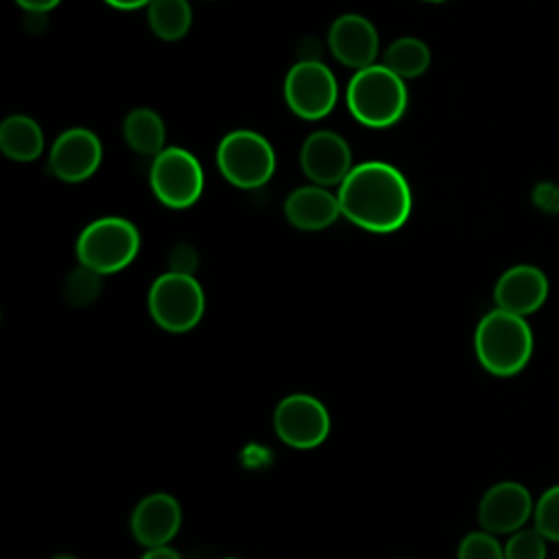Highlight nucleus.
I'll return each instance as SVG.
<instances>
[{
  "instance_id": "412c9836",
  "label": "nucleus",
  "mask_w": 559,
  "mask_h": 559,
  "mask_svg": "<svg viewBox=\"0 0 559 559\" xmlns=\"http://www.w3.org/2000/svg\"><path fill=\"white\" fill-rule=\"evenodd\" d=\"M535 528L548 539L559 542V485L546 489L533 511Z\"/></svg>"
},
{
  "instance_id": "aec40b11",
  "label": "nucleus",
  "mask_w": 559,
  "mask_h": 559,
  "mask_svg": "<svg viewBox=\"0 0 559 559\" xmlns=\"http://www.w3.org/2000/svg\"><path fill=\"white\" fill-rule=\"evenodd\" d=\"M382 66L400 79H415L424 74L426 68L430 66V50L421 39L402 37L384 50Z\"/></svg>"
},
{
  "instance_id": "9d476101",
  "label": "nucleus",
  "mask_w": 559,
  "mask_h": 559,
  "mask_svg": "<svg viewBox=\"0 0 559 559\" xmlns=\"http://www.w3.org/2000/svg\"><path fill=\"white\" fill-rule=\"evenodd\" d=\"M535 511L528 489L520 483L504 480L485 491L478 502V522L483 531L500 535L520 531Z\"/></svg>"
},
{
  "instance_id": "cd10ccee",
  "label": "nucleus",
  "mask_w": 559,
  "mask_h": 559,
  "mask_svg": "<svg viewBox=\"0 0 559 559\" xmlns=\"http://www.w3.org/2000/svg\"><path fill=\"white\" fill-rule=\"evenodd\" d=\"M109 7L114 9H122V11H133L140 7H148L153 0H105Z\"/></svg>"
},
{
  "instance_id": "f8f14e48",
  "label": "nucleus",
  "mask_w": 559,
  "mask_h": 559,
  "mask_svg": "<svg viewBox=\"0 0 559 559\" xmlns=\"http://www.w3.org/2000/svg\"><path fill=\"white\" fill-rule=\"evenodd\" d=\"M103 148L98 138L90 129L63 131L50 148V170L66 183H79L87 179L100 164Z\"/></svg>"
},
{
  "instance_id": "7c9ffc66",
  "label": "nucleus",
  "mask_w": 559,
  "mask_h": 559,
  "mask_svg": "<svg viewBox=\"0 0 559 559\" xmlns=\"http://www.w3.org/2000/svg\"><path fill=\"white\" fill-rule=\"evenodd\" d=\"M223 559H238V557H223Z\"/></svg>"
},
{
  "instance_id": "ddd939ff",
  "label": "nucleus",
  "mask_w": 559,
  "mask_h": 559,
  "mask_svg": "<svg viewBox=\"0 0 559 559\" xmlns=\"http://www.w3.org/2000/svg\"><path fill=\"white\" fill-rule=\"evenodd\" d=\"M181 507L175 496L155 491L144 496L131 513V533L144 548L166 546L179 533Z\"/></svg>"
},
{
  "instance_id": "7ed1b4c3",
  "label": "nucleus",
  "mask_w": 559,
  "mask_h": 559,
  "mask_svg": "<svg viewBox=\"0 0 559 559\" xmlns=\"http://www.w3.org/2000/svg\"><path fill=\"white\" fill-rule=\"evenodd\" d=\"M406 100L404 79L382 63L358 70L347 85V107L352 116L373 129L395 124L406 109Z\"/></svg>"
},
{
  "instance_id": "bb28decb",
  "label": "nucleus",
  "mask_w": 559,
  "mask_h": 559,
  "mask_svg": "<svg viewBox=\"0 0 559 559\" xmlns=\"http://www.w3.org/2000/svg\"><path fill=\"white\" fill-rule=\"evenodd\" d=\"M22 9L31 11V13H46L50 9H55L61 0H15Z\"/></svg>"
},
{
  "instance_id": "4be33fe9",
  "label": "nucleus",
  "mask_w": 559,
  "mask_h": 559,
  "mask_svg": "<svg viewBox=\"0 0 559 559\" xmlns=\"http://www.w3.org/2000/svg\"><path fill=\"white\" fill-rule=\"evenodd\" d=\"M98 290H100V275L92 269L81 266L66 277L63 293H66V299L74 306L92 304L96 299Z\"/></svg>"
},
{
  "instance_id": "6ab92c4d",
  "label": "nucleus",
  "mask_w": 559,
  "mask_h": 559,
  "mask_svg": "<svg viewBox=\"0 0 559 559\" xmlns=\"http://www.w3.org/2000/svg\"><path fill=\"white\" fill-rule=\"evenodd\" d=\"M192 24L188 0H153L148 4V26L164 41L181 39Z\"/></svg>"
},
{
  "instance_id": "a878e982",
  "label": "nucleus",
  "mask_w": 559,
  "mask_h": 559,
  "mask_svg": "<svg viewBox=\"0 0 559 559\" xmlns=\"http://www.w3.org/2000/svg\"><path fill=\"white\" fill-rule=\"evenodd\" d=\"M142 559H183L179 555V550H175L173 546H155V548H146V552L142 555Z\"/></svg>"
},
{
  "instance_id": "dca6fc26",
  "label": "nucleus",
  "mask_w": 559,
  "mask_h": 559,
  "mask_svg": "<svg viewBox=\"0 0 559 559\" xmlns=\"http://www.w3.org/2000/svg\"><path fill=\"white\" fill-rule=\"evenodd\" d=\"M284 214L290 225L304 231H317L332 225L341 214L338 197L323 186H304L288 194Z\"/></svg>"
},
{
  "instance_id": "1a4fd4ad",
  "label": "nucleus",
  "mask_w": 559,
  "mask_h": 559,
  "mask_svg": "<svg viewBox=\"0 0 559 559\" xmlns=\"http://www.w3.org/2000/svg\"><path fill=\"white\" fill-rule=\"evenodd\" d=\"M273 428L286 445L310 450L328 439L330 413L317 397L308 393H293L275 406Z\"/></svg>"
},
{
  "instance_id": "9b49d317",
  "label": "nucleus",
  "mask_w": 559,
  "mask_h": 559,
  "mask_svg": "<svg viewBox=\"0 0 559 559\" xmlns=\"http://www.w3.org/2000/svg\"><path fill=\"white\" fill-rule=\"evenodd\" d=\"M301 170L314 186H334L343 183L349 175L352 166V151L349 144L334 131H314L306 138L301 146Z\"/></svg>"
},
{
  "instance_id": "6e6552de",
  "label": "nucleus",
  "mask_w": 559,
  "mask_h": 559,
  "mask_svg": "<svg viewBox=\"0 0 559 559\" xmlns=\"http://www.w3.org/2000/svg\"><path fill=\"white\" fill-rule=\"evenodd\" d=\"M336 79L319 59L297 61L284 79V96L293 114L306 120H319L336 105Z\"/></svg>"
},
{
  "instance_id": "b1692460",
  "label": "nucleus",
  "mask_w": 559,
  "mask_h": 559,
  "mask_svg": "<svg viewBox=\"0 0 559 559\" xmlns=\"http://www.w3.org/2000/svg\"><path fill=\"white\" fill-rule=\"evenodd\" d=\"M456 559H504V546L487 531H474L459 544Z\"/></svg>"
},
{
  "instance_id": "2eb2a0df",
  "label": "nucleus",
  "mask_w": 559,
  "mask_h": 559,
  "mask_svg": "<svg viewBox=\"0 0 559 559\" xmlns=\"http://www.w3.org/2000/svg\"><path fill=\"white\" fill-rule=\"evenodd\" d=\"M328 46L336 61L362 70L373 66L378 57V33L367 17L347 13L330 26Z\"/></svg>"
},
{
  "instance_id": "f257e3e1",
  "label": "nucleus",
  "mask_w": 559,
  "mask_h": 559,
  "mask_svg": "<svg viewBox=\"0 0 559 559\" xmlns=\"http://www.w3.org/2000/svg\"><path fill=\"white\" fill-rule=\"evenodd\" d=\"M336 197L345 218L376 234L400 229L411 214L408 183L397 168L384 162L354 166Z\"/></svg>"
},
{
  "instance_id": "20e7f679",
  "label": "nucleus",
  "mask_w": 559,
  "mask_h": 559,
  "mask_svg": "<svg viewBox=\"0 0 559 559\" xmlns=\"http://www.w3.org/2000/svg\"><path fill=\"white\" fill-rule=\"evenodd\" d=\"M140 251V231L135 225L120 216H105L90 223L79 240L76 255L81 266L98 275L118 273L129 266Z\"/></svg>"
},
{
  "instance_id": "c85d7f7f",
  "label": "nucleus",
  "mask_w": 559,
  "mask_h": 559,
  "mask_svg": "<svg viewBox=\"0 0 559 559\" xmlns=\"http://www.w3.org/2000/svg\"><path fill=\"white\" fill-rule=\"evenodd\" d=\"M50 559H79V557H74V555H55Z\"/></svg>"
},
{
  "instance_id": "4468645a",
  "label": "nucleus",
  "mask_w": 559,
  "mask_h": 559,
  "mask_svg": "<svg viewBox=\"0 0 559 559\" xmlns=\"http://www.w3.org/2000/svg\"><path fill=\"white\" fill-rule=\"evenodd\" d=\"M548 297V277L531 264L507 269L493 288L496 306L504 312L526 317L544 306Z\"/></svg>"
},
{
  "instance_id": "f3484780",
  "label": "nucleus",
  "mask_w": 559,
  "mask_h": 559,
  "mask_svg": "<svg viewBox=\"0 0 559 559\" xmlns=\"http://www.w3.org/2000/svg\"><path fill=\"white\" fill-rule=\"evenodd\" d=\"M44 148V133L39 124L24 116L13 114L0 124V151L15 162H33Z\"/></svg>"
},
{
  "instance_id": "0eeeda50",
  "label": "nucleus",
  "mask_w": 559,
  "mask_h": 559,
  "mask_svg": "<svg viewBox=\"0 0 559 559\" xmlns=\"http://www.w3.org/2000/svg\"><path fill=\"white\" fill-rule=\"evenodd\" d=\"M151 188L157 201L164 205L173 210L190 207L203 192L201 164L186 148H164L153 159Z\"/></svg>"
},
{
  "instance_id": "5701e85b",
  "label": "nucleus",
  "mask_w": 559,
  "mask_h": 559,
  "mask_svg": "<svg viewBox=\"0 0 559 559\" xmlns=\"http://www.w3.org/2000/svg\"><path fill=\"white\" fill-rule=\"evenodd\" d=\"M546 542L537 528H520L504 544V559H546Z\"/></svg>"
},
{
  "instance_id": "39448f33",
  "label": "nucleus",
  "mask_w": 559,
  "mask_h": 559,
  "mask_svg": "<svg viewBox=\"0 0 559 559\" xmlns=\"http://www.w3.org/2000/svg\"><path fill=\"white\" fill-rule=\"evenodd\" d=\"M203 308V288L192 275L168 271L148 290V312L166 332L181 334L192 330L201 321Z\"/></svg>"
},
{
  "instance_id": "c756f323",
  "label": "nucleus",
  "mask_w": 559,
  "mask_h": 559,
  "mask_svg": "<svg viewBox=\"0 0 559 559\" xmlns=\"http://www.w3.org/2000/svg\"><path fill=\"white\" fill-rule=\"evenodd\" d=\"M428 2H443V0H428Z\"/></svg>"
},
{
  "instance_id": "f03ea898",
  "label": "nucleus",
  "mask_w": 559,
  "mask_h": 559,
  "mask_svg": "<svg viewBox=\"0 0 559 559\" xmlns=\"http://www.w3.org/2000/svg\"><path fill=\"white\" fill-rule=\"evenodd\" d=\"M474 349L478 362L493 376H515L533 354V332L524 317L500 308L487 312L476 325Z\"/></svg>"
},
{
  "instance_id": "a211bd4d",
  "label": "nucleus",
  "mask_w": 559,
  "mask_h": 559,
  "mask_svg": "<svg viewBox=\"0 0 559 559\" xmlns=\"http://www.w3.org/2000/svg\"><path fill=\"white\" fill-rule=\"evenodd\" d=\"M122 133L127 144L140 155H159L164 151V122L153 109L138 107L129 111L122 124Z\"/></svg>"
},
{
  "instance_id": "393cba45",
  "label": "nucleus",
  "mask_w": 559,
  "mask_h": 559,
  "mask_svg": "<svg viewBox=\"0 0 559 559\" xmlns=\"http://www.w3.org/2000/svg\"><path fill=\"white\" fill-rule=\"evenodd\" d=\"M170 271L173 273H183V275H192V271L197 269V251L192 245L188 242H179L175 245V249L170 251Z\"/></svg>"
},
{
  "instance_id": "423d86ee",
  "label": "nucleus",
  "mask_w": 559,
  "mask_h": 559,
  "mask_svg": "<svg viewBox=\"0 0 559 559\" xmlns=\"http://www.w3.org/2000/svg\"><path fill=\"white\" fill-rule=\"evenodd\" d=\"M216 164L229 183L249 190L264 186L273 177L275 153L260 133L236 129L221 140Z\"/></svg>"
}]
</instances>
